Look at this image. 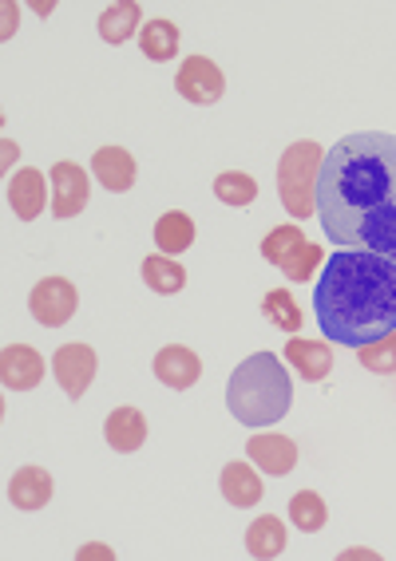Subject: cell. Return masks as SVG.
<instances>
[{"mask_svg": "<svg viewBox=\"0 0 396 561\" xmlns=\"http://www.w3.org/2000/svg\"><path fill=\"white\" fill-rule=\"evenodd\" d=\"M218 486H223V499L230 502V506H238V511L262 502V479H258V471L250 467V462H238V459L226 462Z\"/></svg>", "mask_w": 396, "mask_h": 561, "instance_id": "obj_17", "label": "cell"}, {"mask_svg": "<svg viewBox=\"0 0 396 561\" xmlns=\"http://www.w3.org/2000/svg\"><path fill=\"white\" fill-rule=\"evenodd\" d=\"M214 198L226 202V206H250L258 198V182L242 171H226L214 179Z\"/></svg>", "mask_w": 396, "mask_h": 561, "instance_id": "obj_25", "label": "cell"}, {"mask_svg": "<svg viewBox=\"0 0 396 561\" xmlns=\"http://www.w3.org/2000/svg\"><path fill=\"white\" fill-rule=\"evenodd\" d=\"M103 439L108 447L120 455H132L139 451L143 443H147V420H143L139 408H115L103 423Z\"/></svg>", "mask_w": 396, "mask_h": 561, "instance_id": "obj_14", "label": "cell"}, {"mask_svg": "<svg viewBox=\"0 0 396 561\" xmlns=\"http://www.w3.org/2000/svg\"><path fill=\"white\" fill-rule=\"evenodd\" d=\"M139 21H143V9L135 0H120V4H108L100 12V36L108 44H127L139 32Z\"/></svg>", "mask_w": 396, "mask_h": 561, "instance_id": "obj_20", "label": "cell"}, {"mask_svg": "<svg viewBox=\"0 0 396 561\" xmlns=\"http://www.w3.org/2000/svg\"><path fill=\"white\" fill-rule=\"evenodd\" d=\"M52 491H56V482H52L48 471L24 467V471H16V479L9 482V502L16 511H44L52 502Z\"/></svg>", "mask_w": 396, "mask_h": 561, "instance_id": "obj_16", "label": "cell"}, {"mask_svg": "<svg viewBox=\"0 0 396 561\" xmlns=\"http://www.w3.org/2000/svg\"><path fill=\"white\" fill-rule=\"evenodd\" d=\"M290 522H294L302 534H317L329 522V506L317 491H297L290 499Z\"/></svg>", "mask_w": 396, "mask_h": 561, "instance_id": "obj_24", "label": "cell"}, {"mask_svg": "<svg viewBox=\"0 0 396 561\" xmlns=\"http://www.w3.org/2000/svg\"><path fill=\"white\" fill-rule=\"evenodd\" d=\"M314 312L329 341L353 352L396 332V265L365 250H337L314 285Z\"/></svg>", "mask_w": 396, "mask_h": 561, "instance_id": "obj_2", "label": "cell"}, {"mask_svg": "<svg viewBox=\"0 0 396 561\" xmlns=\"http://www.w3.org/2000/svg\"><path fill=\"white\" fill-rule=\"evenodd\" d=\"M226 408L246 427H270L290 415L294 383L274 352H254L234 368L230 383H226Z\"/></svg>", "mask_w": 396, "mask_h": 561, "instance_id": "obj_3", "label": "cell"}, {"mask_svg": "<svg viewBox=\"0 0 396 561\" xmlns=\"http://www.w3.org/2000/svg\"><path fill=\"white\" fill-rule=\"evenodd\" d=\"M246 459L254 462L258 471L282 479V474H290L297 467V443L290 439V435L262 432V435H254V439H246Z\"/></svg>", "mask_w": 396, "mask_h": 561, "instance_id": "obj_9", "label": "cell"}, {"mask_svg": "<svg viewBox=\"0 0 396 561\" xmlns=\"http://www.w3.org/2000/svg\"><path fill=\"white\" fill-rule=\"evenodd\" d=\"M317 218L337 250H365L396 265V135H346L317 179Z\"/></svg>", "mask_w": 396, "mask_h": 561, "instance_id": "obj_1", "label": "cell"}, {"mask_svg": "<svg viewBox=\"0 0 396 561\" xmlns=\"http://www.w3.org/2000/svg\"><path fill=\"white\" fill-rule=\"evenodd\" d=\"M83 558H112V550H100V546H92V550H83Z\"/></svg>", "mask_w": 396, "mask_h": 561, "instance_id": "obj_29", "label": "cell"}, {"mask_svg": "<svg viewBox=\"0 0 396 561\" xmlns=\"http://www.w3.org/2000/svg\"><path fill=\"white\" fill-rule=\"evenodd\" d=\"M317 265H326V250L314 245V241H305L302 250L282 265V273H285V280H314Z\"/></svg>", "mask_w": 396, "mask_h": 561, "instance_id": "obj_28", "label": "cell"}, {"mask_svg": "<svg viewBox=\"0 0 396 561\" xmlns=\"http://www.w3.org/2000/svg\"><path fill=\"white\" fill-rule=\"evenodd\" d=\"M262 312H265V321L274 324V329H282V332H297V329H302V321H305L302 305L294 301V293H290V289H270V293H265Z\"/></svg>", "mask_w": 396, "mask_h": 561, "instance_id": "obj_23", "label": "cell"}, {"mask_svg": "<svg viewBox=\"0 0 396 561\" xmlns=\"http://www.w3.org/2000/svg\"><path fill=\"white\" fill-rule=\"evenodd\" d=\"M76 309H80V293H76V285H71L68 277L36 280V289H32V297H29V312L44 329L68 324L71 317H76Z\"/></svg>", "mask_w": 396, "mask_h": 561, "instance_id": "obj_5", "label": "cell"}, {"mask_svg": "<svg viewBox=\"0 0 396 561\" xmlns=\"http://www.w3.org/2000/svg\"><path fill=\"white\" fill-rule=\"evenodd\" d=\"M246 550H250V558H258V561L282 558L285 553V522L274 518V514H262L258 522H250V530H246Z\"/></svg>", "mask_w": 396, "mask_h": 561, "instance_id": "obj_18", "label": "cell"}, {"mask_svg": "<svg viewBox=\"0 0 396 561\" xmlns=\"http://www.w3.org/2000/svg\"><path fill=\"white\" fill-rule=\"evenodd\" d=\"M302 245H305V238H302V230H297V226H278V230H270L262 238V257L282 270L285 261L294 257Z\"/></svg>", "mask_w": 396, "mask_h": 561, "instance_id": "obj_26", "label": "cell"}, {"mask_svg": "<svg viewBox=\"0 0 396 561\" xmlns=\"http://www.w3.org/2000/svg\"><path fill=\"white\" fill-rule=\"evenodd\" d=\"M92 174L100 179L103 191L123 194L135 186V159L132 151H123V147H100L92 154Z\"/></svg>", "mask_w": 396, "mask_h": 561, "instance_id": "obj_15", "label": "cell"}, {"mask_svg": "<svg viewBox=\"0 0 396 561\" xmlns=\"http://www.w3.org/2000/svg\"><path fill=\"white\" fill-rule=\"evenodd\" d=\"M179 41H183V32L174 28L171 21H147L139 32V48L147 60L155 64H167L174 60V51H179Z\"/></svg>", "mask_w": 396, "mask_h": 561, "instance_id": "obj_22", "label": "cell"}, {"mask_svg": "<svg viewBox=\"0 0 396 561\" xmlns=\"http://www.w3.org/2000/svg\"><path fill=\"white\" fill-rule=\"evenodd\" d=\"M151 368H155V376H159V383H167V388H174V391L194 388L199 376H203L199 352H191L186 344H167V348H159Z\"/></svg>", "mask_w": 396, "mask_h": 561, "instance_id": "obj_11", "label": "cell"}, {"mask_svg": "<svg viewBox=\"0 0 396 561\" xmlns=\"http://www.w3.org/2000/svg\"><path fill=\"white\" fill-rule=\"evenodd\" d=\"M44 356L29 344H9V348L0 352V380L9 391H32L36 383L44 380Z\"/></svg>", "mask_w": 396, "mask_h": 561, "instance_id": "obj_10", "label": "cell"}, {"mask_svg": "<svg viewBox=\"0 0 396 561\" xmlns=\"http://www.w3.org/2000/svg\"><path fill=\"white\" fill-rule=\"evenodd\" d=\"M357 360L365 364L369 371L393 376L396 371V332H388V336H381V341L365 344V348H357Z\"/></svg>", "mask_w": 396, "mask_h": 561, "instance_id": "obj_27", "label": "cell"}, {"mask_svg": "<svg viewBox=\"0 0 396 561\" xmlns=\"http://www.w3.org/2000/svg\"><path fill=\"white\" fill-rule=\"evenodd\" d=\"M326 167V151L317 142H294L278 162V198L290 218H314L317 210V179Z\"/></svg>", "mask_w": 396, "mask_h": 561, "instance_id": "obj_4", "label": "cell"}, {"mask_svg": "<svg viewBox=\"0 0 396 561\" xmlns=\"http://www.w3.org/2000/svg\"><path fill=\"white\" fill-rule=\"evenodd\" d=\"M9 206L16 210L21 221H36L48 206V182H44L41 171H16L9 179Z\"/></svg>", "mask_w": 396, "mask_h": 561, "instance_id": "obj_12", "label": "cell"}, {"mask_svg": "<svg viewBox=\"0 0 396 561\" xmlns=\"http://www.w3.org/2000/svg\"><path fill=\"white\" fill-rule=\"evenodd\" d=\"M155 245L167 253V257H179L183 250L194 245V218H186L183 210H171L155 221Z\"/></svg>", "mask_w": 396, "mask_h": 561, "instance_id": "obj_21", "label": "cell"}, {"mask_svg": "<svg viewBox=\"0 0 396 561\" xmlns=\"http://www.w3.org/2000/svg\"><path fill=\"white\" fill-rule=\"evenodd\" d=\"M174 88H179V95H183L186 103L211 107V103L223 100L226 76H223V68L214 60H206V56H191V60H183L179 76H174Z\"/></svg>", "mask_w": 396, "mask_h": 561, "instance_id": "obj_8", "label": "cell"}, {"mask_svg": "<svg viewBox=\"0 0 396 561\" xmlns=\"http://www.w3.org/2000/svg\"><path fill=\"white\" fill-rule=\"evenodd\" d=\"M143 280H147V289L159 293V297H174V293H183L186 270L179 265V257L151 253V257H143Z\"/></svg>", "mask_w": 396, "mask_h": 561, "instance_id": "obj_19", "label": "cell"}, {"mask_svg": "<svg viewBox=\"0 0 396 561\" xmlns=\"http://www.w3.org/2000/svg\"><path fill=\"white\" fill-rule=\"evenodd\" d=\"M95 368H100V360H95L92 344L71 341V344H60V348L52 352V376L60 380V388H64L68 400H80L83 391L92 388Z\"/></svg>", "mask_w": 396, "mask_h": 561, "instance_id": "obj_6", "label": "cell"}, {"mask_svg": "<svg viewBox=\"0 0 396 561\" xmlns=\"http://www.w3.org/2000/svg\"><path fill=\"white\" fill-rule=\"evenodd\" d=\"M52 186V218H76L83 214L88 198H92V186H88V171L80 162H56L48 171Z\"/></svg>", "mask_w": 396, "mask_h": 561, "instance_id": "obj_7", "label": "cell"}, {"mask_svg": "<svg viewBox=\"0 0 396 561\" xmlns=\"http://www.w3.org/2000/svg\"><path fill=\"white\" fill-rule=\"evenodd\" d=\"M285 364L309 383H321L333 371V348L326 341H290L285 344Z\"/></svg>", "mask_w": 396, "mask_h": 561, "instance_id": "obj_13", "label": "cell"}]
</instances>
